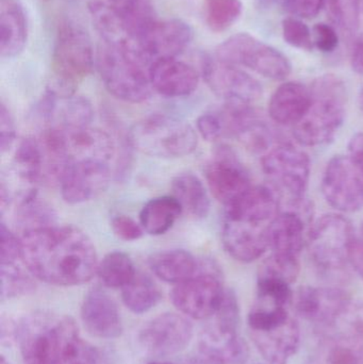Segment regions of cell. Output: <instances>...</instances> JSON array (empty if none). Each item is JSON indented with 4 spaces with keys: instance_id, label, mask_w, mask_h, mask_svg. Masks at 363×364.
I'll return each mask as SVG.
<instances>
[{
    "instance_id": "obj_31",
    "label": "cell",
    "mask_w": 363,
    "mask_h": 364,
    "mask_svg": "<svg viewBox=\"0 0 363 364\" xmlns=\"http://www.w3.org/2000/svg\"><path fill=\"white\" fill-rule=\"evenodd\" d=\"M14 220L21 233H25L53 226L55 213L50 205L34 195L17 203Z\"/></svg>"
},
{
    "instance_id": "obj_46",
    "label": "cell",
    "mask_w": 363,
    "mask_h": 364,
    "mask_svg": "<svg viewBox=\"0 0 363 364\" xmlns=\"http://www.w3.org/2000/svg\"><path fill=\"white\" fill-rule=\"evenodd\" d=\"M349 157L359 168L363 175V132L356 134L349 143Z\"/></svg>"
},
{
    "instance_id": "obj_45",
    "label": "cell",
    "mask_w": 363,
    "mask_h": 364,
    "mask_svg": "<svg viewBox=\"0 0 363 364\" xmlns=\"http://www.w3.org/2000/svg\"><path fill=\"white\" fill-rule=\"evenodd\" d=\"M16 136L14 121L6 105L1 102L0 106V149L1 153L8 151L12 146Z\"/></svg>"
},
{
    "instance_id": "obj_9",
    "label": "cell",
    "mask_w": 363,
    "mask_h": 364,
    "mask_svg": "<svg viewBox=\"0 0 363 364\" xmlns=\"http://www.w3.org/2000/svg\"><path fill=\"white\" fill-rule=\"evenodd\" d=\"M227 289L217 263L200 261L195 276L175 284L170 292L173 305L185 316L194 320L211 318L217 311Z\"/></svg>"
},
{
    "instance_id": "obj_55",
    "label": "cell",
    "mask_w": 363,
    "mask_h": 364,
    "mask_svg": "<svg viewBox=\"0 0 363 364\" xmlns=\"http://www.w3.org/2000/svg\"><path fill=\"white\" fill-rule=\"evenodd\" d=\"M362 235H363V223H362Z\"/></svg>"
},
{
    "instance_id": "obj_48",
    "label": "cell",
    "mask_w": 363,
    "mask_h": 364,
    "mask_svg": "<svg viewBox=\"0 0 363 364\" xmlns=\"http://www.w3.org/2000/svg\"><path fill=\"white\" fill-rule=\"evenodd\" d=\"M351 64L353 70L363 76V36L356 42L352 51Z\"/></svg>"
},
{
    "instance_id": "obj_21",
    "label": "cell",
    "mask_w": 363,
    "mask_h": 364,
    "mask_svg": "<svg viewBox=\"0 0 363 364\" xmlns=\"http://www.w3.org/2000/svg\"><path fill=\"white\" fill-rule=\"evenodd\" d=\"M148 75L153 90L166 97L191 95L200 83L197 70L177 58L153 62L149 68Z\"/></svg>"
},
{
    "instance_id": "obj_42",
    "label": "cell",
    "mask_w": 363,
    "mask_h": 364,
    "mask_svg": "<svg viewBox=\"0 0 363 364\" xmlns=\"http://www.w3.org/2000/svg\"><path fill=\"white\" fill-rule=\"evenodd\" d=\"M313 44L324 53H334L339 45V34L334 26L319 23L313 27Z\"/></svg>"
},
{
    "instance_id": "obj_33",
    "label": "cell",
    "mask_w": 363,
    "mask_h": 364,
    "mask_svg": "<svg viewBox=\"0 0 363 364\" xmlns=\"http://www.w3.org/2000/svg\"><path fill=\"white\" fill-rule=\"evenodd\" d=\"M322 336H336L363 352V301H350L334 325Z\"/></svg>"
},
{
    "instance_id": "obj_11",
    "label": "cell",
    "mask_w": 363,
    "mask_h": 364,
    "mask_svg": "<svg viewBox=\"0 0 363 364\" xmlns=\"http://www.w3.org/2000/svg\"><path fill=\"white\" fill-rule=\"evenodd\" d=\"M321 188L326 203L340 213L363 209V175L349 156H335L328 161Z\"/></svg>"
},
{
    "instance_id": "obj_10",
    "label": "cell",
    "mask_w": 363,
    "mask_h": 364,
    "mask_svg": "<svg viewBox=\"0 0 363 364\" xmlns=\"http://www.w3.org/2000/svg\"><path fill=\"white\" fill-rule=\"evenodd\" d=\"M261 168L273 190L288 201L305 198L311 162L308 154L291 144L269 149L261 158Z\"/></svg>"
},
{
    "instance_id": "obj_24",
    "label": "cell",
    "mask_w": 363,
    "mask_h": 364,
    "mask_svg": "<svg viewBox=\"0 0 363 364\" xmlns=\"http://www.w3.org/2000/svg\"><path fill=\"white\" fill-rule=\"evenodd\" d=\"M29 36L27 13L19 0H0V53L14 58L25 48Z\"/></svg>"
},
{
    "instance_id": "obj_22",
    "label": "cell",
    "mask_w": 363,
    "mask_h": 364,
    "mask_svg": "<svg viewBox=\"0 0 363 364\" xmlns=\"http://www.w3.org/2000/svg\"><path fill=\"white\" fill-rule=\"evenodd\" d=\"M256 348L268 364H288L300 346V329L293 318L264 331H249Z\"/></svg>"
},
{
    "instance_id": "obj_50",
    "label": "cell",
    "mask_w": 363,
    "mask_h": 364,
    "mask_svg": "<svg viewBox=\"0 0 363 364\" xmlns=\"http://www.w3.org/2000/svg\"><path fill=\"white\" fill-rule=\"evenodd\" d=\"M283 0H259V4L264 6V8H271V6H275V4H283Z\"/></svg>"
},
{
    "instance_id": "obj_27",
    "label": "cell",
    "mask_w": 363,
    "mask_h": 364,
    "mask_svg": "<svg viewBox=\"0 0 363 364\" xmlns=\"http://www.w3.org/2000/svg\"><path fill=\"white\" fill-rule=\"evenodd\" d=\"M183 211L176 197L160 196L145 203L140 213L141 226L145 232L161 235L168 232Z\"/></svg>"
},
{
    "instance_id": "obj_25",
    "label": "cell",
    "mask_w": 363,
    "mask_h": 364,
    "mask_svg": "<svg viewBox=\"0 0 363 364\" xmlns=\"http://www.w3.org/2000/svg\"><path fill=\"white\" fill-rule=\"evenodd\" d=\"M136 51V43L159 19L151 0H107Z\"/></svg>"
},
{
    "instance_id": "obj_15",
    "label": "cell",
    "mask_w": 363,
    "mask_h": 364,
    "mask_svg": "<svg viewBox=\"0 0 363 364\" xmlns=\"http://www.w3.org/2000/svg\"><path fill=\"white\" fill-rule=\"evenodd\" d=\"M349 294L337 287H300L294 293V309L300 318L326 333L349 305Z\"/></svg>"
},
{
    "instance_id": "obj_8",
    "label": "cell",
    "mask_w": 363,
    "mask_h": 364,
    "mask_svg": "<svg viewBox=\"0 0 363 364\" xmlns=\"http://www.w3.org/2000/svg\"><path fill=\"white\" fill-rule=\"evenodd\" d=\"M215 58L232 65L245 66L273 80H283L292 70L289 60L278 49L245 32L234 34L220 44Z\"/></svg>"
},
{
    "instance_id": "obj_1",
    "label": "cell",
    "mask_w": 363,
    "mask_h": 364,
    "mask_svg": "<svg viewBox=\"0 0 363 364\" xmlns=\"http://www.w3.org/2000/svg\"><path fill=\"white\" fill-rule=\"evenodd\" d=\"M21 246L27 271L46 284L80 286L97 274L99 262L93 242L72 225L28 231L21 235Z\"/></svg>"
},
{
    "instance_id": "obj_35",
    "label": "cell",
    "mask_w": 363,
    "mask_h": 364,
    "mask_svg": "<svg viewBox=\"0 0 363 364\" xmlns=\"http://www.w3.org/2000/svg\"><path fill=\"white\" fill-rule=\"evenodd\" d=\"M323 8L334 27L345 36H353L359 29L360 0H324Z\"/></svg>"
},
{
    "instance_id": "obj_36",
    "label": "cell",
    "mask_w": 363,
    "mask_h": 364,
    "mask_svg": "<svg viewBox=\"0 0 363 364\" xmlns=\"http://www.w3.org/2000/svg\"><path fill=\"white\" fill-rule=\"evenodd\" d=\"M211 318H213V325L209 327V331L225 337L238 336L240 307L234 291L226 290L219 308Z\"/></svg>"
},
{
    "instance_id": "obj_51",
    "label": "cell",
    "mask_w": 363,
    "mask_h": 364,
    "mask_svg": "<svg viewBox=\"0 0 363 364\" xmlns=\"http://www.w3.org/2000/svg\"><path fill=\"white\" fill-rule=\"evenodd\" d=\"M358 107H359L360 112L363 115V87L360 90L359 95H358Z\"/></svg>"
},
{
    "instance_id": "obj_49",
    "label": "cell",
    "mask_w": 363,
    "mask_h": 364,
    "mask_svg": "<svg viewBox=\"0 0 363 364\" xmlns=\"http://www.w3.org/2000/svg\"><path fill=\"white\" fill-rule=\"evenodd\" d=\"M187 364H224L221 361L217 360L213 357L209 356V355L205 354V353L200 352L197 356L191 358L189 363Z\"/></svg>"
},
{
    "instance_id": "obj_52",
    "label": "cell",
    "mask_w": 363,
    "mask_h": 364,
    "mask_svg": "<svg viewBox=\"0 0 363 364\" xmlns=\"http://www.w3.org/2000/svg\"><path fill=\"white\" fill-rule=\"evenodd\" d=\"M0 364H10L8 361L4 359V357H1V361H0Z\"/></svg>"
},
{
    "instance_id": "obj_39",
    "label": "cell",
    "mask_w": 363,
    "mask_h": 364,
    "mask_svg": "<svg viewBox=\"0 0 363 364\" xmlns=\"http://www.w3.org/2000/svg\"><path fill=\"white\" fill-rule=\"evenodd\" d=\"M283 40L300 50L311 51L315 47L313 33L308 26L298 17H287L281 23Z\"/></svg>"
},
{
    "instance_id": "obj_7",
    "label": "cell",
    "mask_w": 363,
    "mask_h": 364,
    "mask_svg": "<svg viewBox=\"0 0 363 364\" xmlns=\"http://www.w3.org/2000/svg\"><path fill=\"white\" fill-rule=\"evenodd\" d=\"M130 146L151 157L183 158L197 147V134L190 124L168 117L155 114L134 124L127 134Z\"/></svg>"
},
{
    "instance_id": "obj_41",
    "label": "cell",
    "mask_w": 363,
    "mask_h": 364,
    "mask_svg": "<svg viewBox=\"0 0 363 364\" xmlns=\"http://www.w3.org/2000/svg\"><path fill=\"white\" fill-rule=\"evenodd\" d=\"M196 125L200 136L209 142H217L225 138L223 123L217 110L200 115Z\"/></svg>"
},
{
    "instance_id": "obj_13",
    "label": "cell",
    "mask_w": 363,
    "mask_h": 364,
    "mask_svg": "<svg viewBox=\"0 0 363 364\" xmlns=\"http://www.w3.org/2000/svg\"><path fill=\"white\" fill-rule=\"evenodd\" d=\"M207 184L215 199L225 207L253 186L249 171L232 147L219 145L205 168Z\"/></svg>"
},
{
    "instance_id": "obj_19",
    "label": "cell",
    "mask_w": 363,
    "mask_h": 364,
    "mask_svg": "<svg viewBox=\"0 0 363 364\" xmlns=\"http://www.w3.org/2000/svg\"><path fill=\"white\" fill-rule=\"evenodd\" d=\"M59 128L63 136L64 154L70 164L97 162L109 164L114 157L117 149L114 140L108 132L91 125Z\"/></svg>"
},
{
    "instance_id": "obj_37",
    "label": "cell",
    "mask_w": 363,
    "mask_h": 364,
    "mask_svg": "<svg viewBox=\"0 0 363 364\" xmlns=\"http://www.w3.org/2000/svg\"><path fill=\"white\" fill-rule=\"evenodd\" d=\"M31 274L23 272L16 263L0 264V279H1V301L16 299L31 294L36 291V282Z\"/></svg>"
},
{
    "instance_id": "obj_40",
    "label": "cell",
    "mask_w": 363,
    "mask_h": 364,
    "mask_svg": "<svg viewBox=\"0 0 363 364\" xmlns=\"http://www.w3.org/2000/svg\"><path fill=\"white\" fill-rule=\"evenodd\" d=\"M1 237V250H0V264H14L21 260V239L15 235L4 222L0 228Z\"/></svg>"
},
{
    "instance_id": "obj_30",
    "label": "cell",
    "mask_w": 363,
    "mask_h": 364,
    "mask_svg": "<svg viewBox=\"0 0 363 364\" xmlns=\"http://www.w3.org/2000/svg\"><path fill=\"white\" fill-rule=\"evenodd\" d=\"M136 273L131 258L123 252H109L98 263V278L107 288L123 289L136 277Z\"/></svg>"
},
{
    "instance_id": "obj_44",
    "label": "cell",
    "mask_w": 363,
    "mask_h": 364,
    "mask_svg": "<svg viewBox=\"0 0 363 364\" xmlns=\"http://www.w3.org/2000/svg\"><path fill=\"white\" fill-rule=\"evenodd\" d=\"M324 0H283V6L287 12L298 18L310 19L319 14Z\"/></svg>"
},
{
    "instance_id": "obj_14",
    "label": "cell",
    "mask_w": 363,
    "mask_h": 364,
    "mask_svg": "<svg viewBox=\"0 0 363 364\" xmlns=\"http://www.w3.org/2000/svg\"><path fill=\"white\" fill-rule=\"evenodd\" d=\"M271 224L255 218L224 215L222 242L226 252L242 263L258 260L270 250Z\"/></svg>"
},
{
    "instance_id": "obj_4",
    "label": "cell",
    "mask_w": 363,
    "mask_h": 364,
    "mask_svg": "<svg viewBox=\"0 0 363 364\" xmlns=\"http://www.w3.org/2000/svg\"><path fill=\"white\" fill-rule=\"evenodd\" d=\"M356 239L353 224L342 214H325L313 223L306 247L315 271L330 282L347 280L350 254Z\"/></svg>"
},
{
    "instance_id": "obj_26",
    "label": "cell",
    "mask_w": 363,
    "mask_h": 364,
    "mask_svg": "<svg viewBox=\"0 0 363 364\" xmlns=\"http://www.w3.org/2000/svg\"><path fill=\"white\" fill-rule=\"evenodd\" d=\"M149 267L162 282L178 284L200 271V262L187 250H170L157 252L149 258Z\"/></svg>"
},
{
    "instance_id": "obj_17",
    "label": "cell",
    "mask_w": 363,
    "mask_h": 364,
    "mask_svg": "<svg viewBox=\"0 0 363 364\" xmlns=\"http://www.w3.org/2000/svg\"><path fill=\"white\" fill-rule=\"evenodd\" d=\"M193 337V326L185 316L163 314L147 322L141 329V346L148 354L168 357L183 352Z\"/></svg>"
},
{
    "instance_id": "obj_2",
    "label": "cell",
    "mask_w": 363,
    "mask_h": 364,
    "mask_svg": "<svg viewBox=\"0 0 363 364\" xmlns=\"http://www.w3.org/2000/svg\"><path fill=\"white\" fill-rule=\"evenodd\" d=\"M23 364H98L99 354L81 338L70 316L36 311L13 327Z\"/></svg>"
},
{
    "instance_id": "obj_23",
    "label": "cell",
    "mask_w": 363,
    "mask_h": 364,
    "mask_svg": "<svg viewBox=\"0 0 363 364\" xmlns=\"http://www.w3.org/2000/svg\"><path fill=\"white\" fill-rule=\"evenodd\" d=\"M310 104V87L288 81L279 85L271 96L269 115L278 125L294 127L305 117Z\"/></svg>"
},
{
    "instance_id": "obj_38",
    "label": "cell",
    "mask_w": 363,
    "mask_h": 364,
    "mask_svg": "<svg viewBox=\"0 0 363 364\" xmlns=\"http://www.w3.org/2000/svg\"><path fill=\"white\" fill-rule=\"evenodd\" d=\"M300 258L272 254L260 265L258 277L281 280L293 284L300 275Z\"/></svg>"
},
{
    "instance_id": "obj_29",
    "label": "cell",
    "mask_w": 363,
    "mask_h": 364,
    "mask_svg": "<svg viewBox=\"0 0 363 364\" xmlns=\"http://www.w3.org/2000/svg\"><path fill=\"white\" fill-rule=\"evenodd\" d=\"M162 299L159 287L149 276L136 273V277L121 289L124 305L136 314H143L155 308Z\"/></svg>"
},
{
    "instance_id": "obj_6",
    "label": "cell",
    "mask_w": 363,
    "mask_h": 364,
    "mask_svg": "<svg viewBox=\"0 0 363 364\" xmlns=\"http://www.w3.org/2000/svg\"><path fill=\"white\" fill-rule=\"evenodd\" d=\"M96 66L104 87L117 100L140 104L151 96L149 68L128 47L102 42L96 55Z\"/></svg>"
},
{
    "instance_id": "obj_20",
    "label": "cell",
    "mask_w": 363,
    "mask_h": 364,
    "mask_svg": "<svg viewBox=\"0 0 363 364\" xmlns=\"http://www.w3.org/2000/svg\"><path fill=\"white\" fill-rule=\"evenodd\" d=\"M80 316L87 333L98 339H117L123 333L119 307L114 299L100 288L92 289L87 293Z\"/></svg>"
},
{
    "instance_id": "obj_32",
    "label": "cell",
    "mask_w": 363,
    "mask_h": 364,
    "mask_svg": "<svg viewBox=\"0 0 363 364\" xmlns=\"http://www.w3.org/2000/svg\"><path fill=\"white\" fill-rule=\"evenodd\" d=\"M310 364H363V352L336 336H322Z\"/></svg>"
},
{
    "instance_id": "obj_12",
    "label": "cell",
    "mask_w": 363,
    "mask_h": 364,
    "mask_svg": "<svg viewBox=\"0 0 363 364\" xmlns=\"http://www.w3.org/2000/svg\"><path fill=\"white\" fill-rule=\"evenodd\" d=\"M200 74L211 91L227 104L253 105L262 96L257 79L217 58L202 55Z\"/></svg>"
},
{
    "instance_id": "obj_16",
    "label": "cell",
    "mask_w": 363,
    "mask_h": 364,
    "mask_svg": "<svg viewBox=\"0 0 363 364\" xmlns=\"http://www.w3.org/2000/svg\"><path fill=\"white\" fill-rule=\"evenodd\" d=\"M191 26L181 19L158 21L136 43L139 59L151 68L158 60L173 59L180 55L193 41Z\"/></svg>"
},
{
    "instance_id": "obj_47",
    "label": "cell",
    "mask_w": 363,
    "mask_h": 364,
    "mask_svg": "<svg viewBox=\"0 0 363 364\" xmlns=\"http://www.w3.org/2000/svg\"><path fill=\"white\" fill-rule=\"evenodd\" d=\"M350 265L363 278V239H356L350 254Z\"/></svg>"
},
{
    "instance_id": "obj_53",
    "label": "cell",
    "mask_w": 363,
    "mask_h": 364,
    "mask_svg": "<svg viewBox=\"0 0 363 364\" xmlns=\"http://www.w3.org/2000/svg\"><path fill=\"white\" fill-rule=\"evenodd\" d=\"M148 364H173V363H158V361H156V363H148Z\"/></svg>"
},
{
    "instance_id": "obj_43",
    "label": "cell",
    "mask_w": 363,
    "mask_h": 364,
    "mask_svg": "<svg viewBox=\"0 0 363 364\" xmlns=\"http://www.w3.org/2000/svg\"><path fill=\"white\" fill-rule=\"evenodd\" d=\"M113 232L123 241H138L144 235V229L129 216L117 215L111 220Z\"/></svg>"
},
{
    "instance_id": "obj_54",
    "label": "cell",
    "mask_w": 363,
    "mask_h": 364,
    "mask_svg": "<svg viewBox=\"0 0 363 364\" xmlns=\"http://www.w3.org/2000/svg\"><path fill=\"white\" fill-rule=\"evenodd\" d=\"M360 2H362V9L363 8V0H360Z\"/></svg>"
},
{
    "instance_id": "obj_18",
    "label": "cell",
    "mask_w": 363,
    "mask_h": 364,
    "mask_svg": "<svg viewBox=\"0 0 363 364\" xmlns=\"http://www.w3.org/2000/svg\"><path fill=\"white\" fill-rule=\"evenodd\" d=\"M111 179L109 164L97 162L70 164L60 179L62 197L70 205L91 200L108 188Z\"/></svg>"
},
{
    "instance_id": "obj_3",
    "label": "cell",
    "mask_w": 363,
    "mask_h": 364,
    "mask_svg": "<svg viewBox=\"0 0 363 364\" xmlns=\"http://www.w3.org/2000/svg\"><path fill=\"white\" fill-rule=\"evenodd\" d=\"M311 104L305 117L294 126L296 142L304 146L330 144L336 138L347 115V92L342 79L326 74L310 87Z\"/></svg>"
},
{
    "instance_id": "obj_28",
    "label": "cell",
    "mask_w": 363,
    "mask_h": 364,
    "mask_svg": "<svg viewBox=\"0 0 363 364\" xmlns=\"http://www.w3.org/2000/svg\"><path fill=\"white\" fill-rule=\"evenodd\" d=\"M173 196L195 218H204L210 211V198L202 181L192 173L177 175L172 181Z\"/></svg>"
},
{
    "instance_id": "obj_34",
    "label": "cell",
    "mask_w": 363,
    "mask_h": 364,
    "mask_svg": "<svg viewBox=\"0 0 363 364\" xmlns=\"http://www.w3.org/2000/svg\"><path fill=\"white\" fill-rule=\"evenodd\" d=\"M204 18L209 29L223 32L229 29L242 14L241 0H204Z\"/></svg>"
},
{
    "instance_id": "obj_5",
    "label": "cell",
    "mask_w": 363,
    "mask_h": 364,
    "mask_svg": "<svg viewBox=\"0 0 363 364\" xmlns=\"http://www.w3.org/2000/svg\"><path fill=\"white\" fill-rule=\"evenodd\" d=\"M95 62L87 32L75 21H62L53 46V79L47 90L55 95H74L79 83L93 72Z\"/></svg>"
}]
</instances>
